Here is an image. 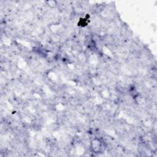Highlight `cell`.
<instances>
[{
    "mask_svg": "<svg viewBox=\"0 0 157 157\" xmlns=\"http://www.w3.org/2000/svg\"><path fill=\"white\" fill-rule=\"evenodd\" d=\"M45 3L50 8H55L58 6V2L55 0H47L45 1Z\"/></svg>",
    "mask_w": 157,
    "mask_h": 157,
    "instance_id": "7a4b0ae2",
    "label": "cell"
},
{
    "mask_svg": "<svg viewBox=\"0 0 157 157\" xmlns=\"http://www.w3.org/2000/svg\"><path fill=\"white\" fill-rule=\"evenodd\" d=\"M90 149L95 153H101L105 151L106 146L100 139L95 138L90 142Z\"/></svg>",
    "mask_w": 157,
    "mask_h": 157,
    "instance_id": "6da1fadb",
    "label": "cell"
},
{
    "mask_svg": "<svg viewBox=\"0 0 157 157\" xmlns=\"http://www.w3.org/2000/svg\"><path fill=\"white\" fill-rule=\"evenodd\" d=\"M88 19H86V18H83V19H81L79 20L78 23V26H81L82 27H84L85 26H87V24H88Z\"/></svg>",
    "mask_w": 157,
    "mask_h": 157,
    "instance_id": "3957f363",
    "label": "cell"
}]
</instances>
